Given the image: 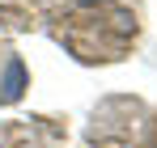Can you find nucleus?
I'll list each match as a JSON object with an SVG mask.
<instances>
[{"mask_svg": "<svg viewBox=\"0 0 157 148\" xmlns=\"http://www.w3.org/2000/svg\"><path fill=\"white\" fill-rule=\"evenodd\" d=\"M0 89H4V98H21V89H26V68H21V59L13 55L9 64H4V80H0Z\"/></svg>", "mask_w": 157, "mask_h": 148, "instance_id": "nucleus-1", "label": "nucleus"}]
</instances>
